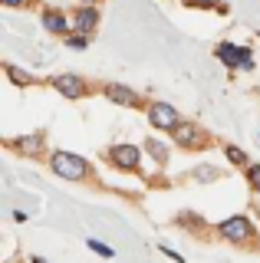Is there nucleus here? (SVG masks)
Segmentation results:
<instances>
[{"instance_id": "6e6552de", "label": "nucleus", "mask_w": 260, "mask_h": 263, "mask_svg": "<svg viewBox=\"0 0 260 263\" xmlns=\"http://www.w3.org/2000/svg\"><path fill=\"white\" fill-rule=\"evenodd\" d=\"M214 56L227 66V69H240V66L250 60V49L247 46H237V43H217Z\"/></svg>"}, {"instance_id": "39448f33", "label": "nucleus", "mask_w": 260, "mask_h": 263, "mask_svg": "<svg viewBox=\"0 0 260 263\" xmlns=\"http://www.w3.org/2000/svg\"><path fill=\"white\" fill-rule=\"evenodd\" d=\"M172 138H175L181 148H188V152H201V148L211 145V135H208V132H201L194 122H181V128H178Z\"/></svg>"}, {"instance_id": "4468645a", "label": "nucleus", "mask_w": 260, "mask_h": 263, "mask_svg": "<svg viewBox=\"0 0 260 263\" xmlns=\"http://www.w3.org/2000/svg\"><path fill=\"white\" fill-rule=\"evenodd\" d=\"M86 247H89V250H92V253H99V257H102V260H112V257H116V250H112V247H109V243H102V240H96V237H89V240H86Z\"/></svg>"}, {"instance_id": "5701e85b", "label": "nucleus", "mask_w": 260, "mask_h": 263, "mask_svg": "<svg viewBox=\"0 0 260 263\" xmlns=\"http://www.w3.org/2000/svg\"><path fill=\"white\" fill-rule=\"evenodd\" d=\"M83 7H96V0H83Z\"/></svg>"}, {"instance_id": "a211bd4d", "label": "nucleus", "mask_w": 260, "mask_h": 263, "mask_svg": "<svg viewBox=\"0 0 260 263\" xmlns=\"http://www.w3.org/2000/svg\"><path fill=\"white\" fill-rule=\"evenodd\" d=\"M194 178H198V181H211V178H217V171L214 168H198V171H194Z\"/></svg>"}, {"instance_id": "9d476101", "label": "nucleus", "mask_w": 260, "mask_h": 263, "mask_svg": "<svg viewBox=\"0 0 260 263\" xmlns=\"http://www.w3.org/2000/svg\"><path fill=\"white\" fill-rule=\"evenodd\" d=\"M43 30L53 33V36H63V40L69 36V23L60 10H43Z\"/></svg>"}, {"instance_id": "1a4fd4ad", "label": "nucleus", "mask_w": 260, "mask_h": 263, "mask_svg": "<svg viewBox=\"0 0 260 263\" xmlns=\"http://www.w3.org/2000/svg\"><path fill=\"white\" fill-rule=\"evenodd\" d=\"M96 27H99V10H96V7H76V13H72V30L89 36Z\"/></svg>"}, {"instance_id": "f3484780", "label": "nucleus", "mask_w": 260, "mask_h": 263, "mask_svg": "<svg viewBox=\"0 0 260 263\" xmlns=\"http://www.w3.org/2000/svg\"><path fill=\"white\" fill-rule=\"evenodd\" d=\"M66 46L69 49H86L89 46V36H86V33H69V36H66Z\"/></svg>"}, {"instance_id": "412c9836", "label": "nucleus", "mask_w": 260, "mask_h": 263, "mask_svg": "<svg viewBox=\"0 0 260 263\" xmlns=\"http://www.w3.org/2000/svg\"><path fill=\"white\" fill-rule=\"evenodd\" d=\"M0 4H4V7H23L27 0H0Z\"/></svg>"}, {"instance_id": "f03ea898", "label": "nucleus", "mask_w": 260, "mask_h": 263, "mask_svg": "<svg viewBox=\"0 0 260 263\" xmlns=\"http://www.w3.org/2000/svg\"><path fill=\"white\" fill-rule=\"evenodd\" d=\"M217 237L227 243H237V247H254V224H250L244 214H234V217H227L217 224Z\"/></svg>"}, {"instance_id": "423d86ee", "label": "nucleus", "mask_w": 260, "mask_h": 263, "mask_svg": "<svg viewBox=\"0 0 260 263\" xmlns=\"http://www.w3.org/2000/svg\"><path fill=\"white\" fill-rule=\"evenodd\" d=\"M102 96L109 99L112 105H122V109H139V92L135 89H128V86H122V82H105L102 86Z\"/></svg>"}, {"instance_id": "6ab92c4d", "label": "nucleus", "mask_w": 260, "mask_h": 263, "mask_svg": "<svg viewBox=\"0 0 260 263\" xmlns=\"http://www.w3.org/2000/svg\"><path fill=\"white\" fill-rule=\"evenodd\" d=\"M184 4H191V7H217V10H224V7L214 4V0H184Z\"/></svg>"}, {"instance_id": "2eb2a0df", "label": "nucleus", "mask_w": 260, "mask_h": 263, "mask_svg": "<svg viewBox=\"0 0 260 263\" xmlns=\"http://www.w3.org/2000/svg\"><path fill=\"white\" fill-rule=\"evenodd\" d=\"M224 155H227V161H231V164H247V155H244L237 145H227Z\"/></svg>"}, {"instance_id": "20e7f679", "label": "nucleus", "mask_w": 260, "mask_h": 263, "mask_svg": "<svg viewBox=\"0 0 260 263\" xmlns=\"http://www.w3.org/2000/svg\"><path fill=\"white\" fill-rule=\"evenodd\" d=\"M109 164L119 171H139L142 164V148L139 145H112L109 148Z\"/></svg>"}, {"instance_id": "0eeeda50", "label": "nucleus", "mask_w": 260, "mask_h": 263, "mask_svg": "<svg viewBox=\"0 0 260 263\" xmlns=\"http://www.w3.org/2000/svg\"><path fill=\"white\" fill-rule=\"evenodd\" d=\"M53 89H56L63 99H83V96L89 92L86 79L76 76V72H63V76H56V79H53Z\"/></svg>"}, {"instance_id": "ddd939ff", "label": "nucleus", "mask_w": 260, "mask_h": 263, "mask_svg": "<svg viewBox=\"0 0 260 263\" xmlns=\"http://www.w3.org/2000/svg\"><path fill=\"white\" fill-rule=\"evenodd\" d=\"M145 152H148L158 164H165V161H168V148L161 145V142H155V138H148V142H145Z\"/></svg>"}, {"instance_id": "aec40b11", "label": "nucleus", "mask_w": 260, "mask_h": 263, "mask_svg": "<svg viewBox=\"0 0 260 263\" xmlns=\"http://www.w3.org/2000/svg\"><path fill=\"white\" fill-rule=\"evenodd\" d=\"M158 250H161V253H165V257H172L175 263H184V257H181V253H175V250H172V247H158Z\"/></svg>"}, {"instance_id": "f257e3e1", "label": "nucleus", "mask_w": 260, "mask_h": 263, "mask_svg": "<svg viewBox=\"0 0 260 263\" xmlns=\"http://www.w3.org/2000/svg\"><path fill=\"white\" fill-rule=\"evenodd\" d=\"M50 168H53V175H60L66 181H86L89 171H92L86 158H79V155H72V152H53L50 155Z\"/></svg>"}, {"instance_id": "dca6fc26", "label": "nucleus", "mask_w": 260, "mask_h": 263, "mask_svg": "<svg viewBox=\"0 0 260 263\" xmlns=\"http://www.w3.org/2000/svg\"><path fill=\"white\" fill-rule=\"evenodd\" d=\"M247 184H250V191L260 194V164H247Z\"/></svg>"}, {"instance_id": "4be33fe9", "label": "nucleus", "mask_w": 260, "mask_h": 263, "mask_svg": "<svg viewBox=\"0 0 260 263\" xmlns=\"http://www.w3.org/2000/svg\"><path fill=\"white\" fill-rule=\"evenodd\" d=\"M30 263H46L43 257H36V253H33V257H30Z\"/></svg>"}, {"instance_id": "f8f14e48", "label": "nucleus", "mask_w": 260, "mask_h": 263, "mask_svg": "<svg viewBox=\"0 0 260 263\" xmlns=\"http://www.w3.org/2000/svg\"><path fill=\"white\" fill-rule=\"evenodd\" d=\"M4 72H7V76H10V82H13V86H20V89L33 82V76H30V72L17 69V66H13V63H7V66H4Z\"/></svg>"}, {"instance_id": "7ed1b4c3", "label": "nucleus", "mask_w": 260, "mask_h": 263, "mask_svg": "<svg viewBox=\"0 0 260 263\" xmlns=\"http://www.w3.org/2000/svg\"><path fill=\"white\" fill-rule=\"evenodd\" d=\"M148 122H152V128H158V132H175L181 128V112L175 109L172 102H152L148 105Z\"/></svg>"}, {"instance_id": "9b49d317", "label": "nucleus", "mask_w": 260, "mask_h": 263, "mask_svg": "<svg viewBox=\"0 0 260 263\" xmlns=\"http://www.w3.org/2000/svg\"><path fill=\"white\" fill-rule=\"evenodd\" d=\"M13 148H20V152H27V155H40V148H43V132H36V135H30V138L13 142Z\"/></svg>"}]
</instances>
